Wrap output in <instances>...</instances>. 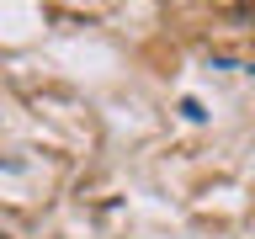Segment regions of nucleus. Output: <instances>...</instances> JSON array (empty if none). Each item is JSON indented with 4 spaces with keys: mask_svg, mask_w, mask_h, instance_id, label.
<instances>
[{
    "mask_svg": "<svg viewBox=\"0 0 255 239\" xmlns=\"http://www.w3.org/2000/svg\"><path fill=\"white\" fill-rule=\"evenodd\" d=\"M181 112H186L191 122H202V117H207V112H202V101H197V96H186V101H181Z\"/></svg>",
    "mask_w": 255,
    "mask_h": 239,
    "instance_id": "f257e3e1",
    "label": "nucleus"
},
{
    "mask_svg": "<svg viewBox=\"0 0 255 239\" xmlns=\"http://www.w3.org/2000/svg\"><path fill=\"white\" fill-rule=\"evenodd\" d=\"M0 239H11V234H0Z\"/></svg>",
    "mask_w": 255,
    "mask_h": 239,
    "instance_id": "f03ea898",
    "label": "nucleus"
},
{
    "mask_svg": "<svg viewBox=\"0 0 255 239\" xmlns=\"http://www.w3.org/2000/svg\"><path fill=\"white\" fill-rule=\"evenodd\" d=\"M250 69H255V64H250Z\"/></svg>",
    "mask_w": 255,
    "mask_h": 239,
    "instance_id": "7ed1b4c3",
    "label": "nucleus"
}]
</instances>
